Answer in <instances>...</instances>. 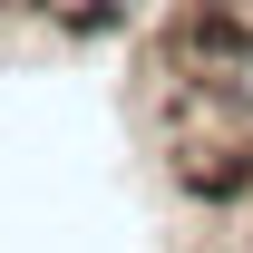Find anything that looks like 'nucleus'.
I'll list each match as a JSON object with an SVG mask.
<instances>
[{"label":"nucleus","mask_w":253,"mask_h":253,"mask_svg":"<svg viewBox=\"0 0 253 253\" xmlns=\"http://www.w3.org/2000/svg\"><path fill=\"white\" fill-rule=\"evenodd\" d=\"M97 10H107V20H117V10H136V0H97Z\"/></svg>","instance_id":"1"}]
</instances>
